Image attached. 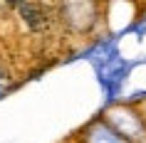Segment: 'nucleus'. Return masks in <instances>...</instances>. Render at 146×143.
I'll use <instances>...</instances> for the list:
<instances>
[{
  "instance_id": "1",
  "label": "nucleus",
  "mask_w": 146,
  "mask_h": 143,
  "mask_svg": "<svg viewBox=\"0 0 146 143\" xmlns=\"http://www.w3.org/2000/svg\"><path fill=\"white\" fill-rule=\"evenodd\" d=\"M17 8H20V13H23V17H25V22L30 25V27H40V25H42V13H40L35 5H30V3H25V0H23Z\"/></svg>"
},
{
  "instance_id": "2",
  "label": "nucleus",
  "mask_w": 146,
  "mask_h": 143,
  "mask_svg": "<svg viewBox=\"0 0 146 143\" xmlns=\"http://www.w3.org/2000/svg\"><path fill=\"white\" fill-rule=\"evenodd\" d=\"M10 5H20V3H23V0H8Z\"/></svg>"
}]
</instances>
